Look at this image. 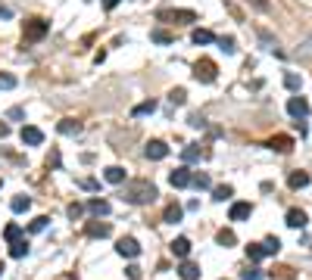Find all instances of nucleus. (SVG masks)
<instances>
[{"instance_id":"nucleus-1","label":"nucleus","mask_w":312,"mask_h":280,"mask_svg":"<svg viewBox=\"0 0 312 280\" xmlns=\"http://www.w3.org/2000/svg\"><path fill=\"white\" fill-rule=\"evenodd\" d=\"M156 196H159V190H156L153 181H128L125 190H122V199L131 202V205H147V202H153Z\"/></svg>"},{"instance_id":"nucleus-2","label":"nucleus","mask_w":312,"mask_h":280,"mask_svg":"<svg viewBox=\"0 0 312 280\" xmlns=\"http://www.w3.org/2000/svg\"><path fill=\"white\" fill-rule=\"evenodd\" d=\"M159 22H175V25H185V22H197V13L191 10H159L156 13Z\"/></svg>"},{"instance_id":"nucleus-3","label":"nucleus","mask_w":312,"mask_h":280,"mask_svg":"<svg viewBox=\"0 0 312 280\" xmlns=\"http://www.w3.org/2000/svg\"><path fill=\"white\" fill-rule=\"evenodd\" d=\"M50 31V22H44V19H28L25 22V31H22V37L28 44H34V41H41V37Z\"/></svg>"},{"instance_id":"nucleus-4","label":"nucleus","mask_w":312,"mask_h":280,"mask_svg":"<svg viewBox=\"0 0 312 280\" xmlns=\"http://www.w3.org/2000/svg\"><path fill=\"white\" fill-rule=\"evenodd\" d=\"M215 75H218V69H215V63H212V60H200V63H194V78H197V81L212 84V81H215Z\"/></svg>"},{"instance_id":"nucleus-5","label":"nucleus","mask_w":312,"mask_h":280,"mask_svg":"<svg viewBox=\"0 0 312 280\" xmlns=\"http://www.w3.org/2000/svg\"><path fill=\"white\" fill-rule=\"evenodd\" d=\"M287 112H290L293 119H306L309 116V100L306 97H290L287 100Z\"/></svg>"},{"instance_id":"nucleus-6","label":"nucleus","mask_w":312,"mask_h":280,"mask_svg":"<svg viewBox=\"0 0 312 280\" xmlns=\"http://www.w3.org/2000/svg\"><path fill=\"white\" fill-rule=\"evenodd\" d=\"M19 137H22V143H25V146H41V143H44V131H41V128H34V125H25Z\"/></svg>"},{"instance_id":"nucleus-7","label":"nucleus","mask_w":312,"mask_h":280,"mask_svg":"<svg viewBox=\"0 0 312 280\" xmlns=\"http://www.w3.org/2000/svg\"><path fill=\"white\" fill-rule=\"evenodd\" d=\"M191 181H194V175L188 172V165H181V168H175V172L169 175V184L175 187V190H181V187H191Z\"/></svg>"},{"instance_id":"nucleus-8","label":"nucleus","mask_w":312,"mask_h":280,"mask_svg":"<svg viewBox=\"0 0 312 280\" xmlns=\"http://www.w3.org/2000/svg\"><path fill=\"white\" fill-rule=\"evenodd\" d=\"M116 252H119V255H125V258H138V255H141V246H138V240H135V237H122V240H119V246H116Z\"/></svg>"},{"instance_id":"nucleus-9","label":"nucleus","mask_w":312,"mask_h":280,"mask_svg":"<svg viewBox=\"0 0 312 280\" xmlns=\"http://www.w3.org/2000/svg\"><path fill=\"white\" fill-rule=\"evenodd\" d=\"M144 156H147V159H153V162H159V159H166V156H169V146L162 143V140H150V143L144 146Z\"/></svg>"},{"instance_id":"nucleus-10","label":"nucleus","mask_w":312,"mask_h":280,"mask_svg":"<svg viewBox=\"0 0 312 280\" xmlns=\"http://www.w3.org/2000/svg\"><path fill=\"white\" fill-rule=\"evenodd\" d=\"M169 249H172V255H175V258L185 261V258L191 255V240H188V237H175V240L169 243Z\"/></svg>"},{"instance_id":"nucleus-11","label":"nucleus","mask_w":312,"mask_h":280,"mask_svg":"<svg viewBox=\"0 0 312 280\" xmlns=\"http://www.w3.org/2000/svg\"><path fill=\"white\" fill-rule=\"evenodd\" d=\"M250 215H253V205H250V202H234V205H231V212H228V218H231V221H247Z\"/></svg>"},{"instance_id":"nucleus-12","label":"nucleus","mask_w":312,"mask_h":280,"mask_svg":"<svg viewBox=\"0 0 312 280\" xmlns=\"http://www.w3.org/2000/svg\"><path fill=\"white\" fill-rule=\"evenodd\" d=\"M178 277L181 280H200V265H194V261H181V265H178Z\"/></svg>"},{"instance_id":"nucleus-13","label":"nucleus","mask_w":312,"mask_h":280,"mask_svg":"<svg viewBox=\"0 0 312 280\" xmlns=\"http://www.w3.org/2000/svg\"><path fill=\"white\" fill-rule=\"evenodd\" d=\"M306 221H309V218H306L303 209H290V212H287V228H293V231H303Z\"/></svg>"},{"instance_id":"nucleus-14","label":"nucleus","mask_w":312,"mask_h":280,"mask_svg":"<svg viewBox=\"0 0 312 280\" xmlns=\"http://www.w3.org/2000/svg\"><path fill=\"white\" fill-rule=\"evenodd\" d=\"M269 146L275 149V153H290V149H293V137L278 134V137H272V140H269Z\"/></svg>"},{"instance_id":"nucleus-15","label":"nucleus","mask_w":312,"mask_h":280,"mask_svg":"<svg viewBox=\"0 0 312 280\" xmlns=\"http://www.w3.org/2000/svg\"><path fill=\"white\" fill-rule=\"evenodd\" d=\"M84 234L103 240V237H109V224H103V221H87V224H84Z\"/></svg>"},{"instance_id":"nucleus-16","label":"nucleus","mask_w":312,"mask_h":280,"mask_svg":"<svg viewBox=\"0 0 312 280\" xmlns=\"http://www.w3.org/2000/svg\"><path fill=\"white\" fill-rule=\"evenodd\" d=\"M181 215H185V209H181L178 202H169V205H166V212H162V221H166V224H178V221H181Z\"/></svg>"},{"instance_id":"nucleus-17","label":"nucleus","mask_w":312,"mask_h":280,"mask_svg":"<svg viewBox=\"0 0 312 280\" xmlns=\"http://www.w3.org/2000/svg\"><path fill=\"white\" fill-rule=\"evenodd\" d=\"M287 187H290V190H303V187H309V175L306 172H290Z\"/></svg>"},{"instance_id":"nucleus-18","label":"nucleus","mask_w":312,"mask_h":280,"mask_svg":"<svg viewBox=\"0 0 312 280\" xmlns=\"http://www.w3.org/2000/svg\"><path fill=\"white\" fill-rule=\"evenodd\" d=\"M103 178H106L109 184H125V168H122V165H109L106 172H103Z\"/></svg>"},{"instance_id":"nucleus-19","label":"nucleus","mask_w":312,"mask_h":280,"mask_svg":"<svg viewBox=\"0 0 312 280\" xmlns=\"http://www.w3.org/2000/svg\"><path fill=\"white\" fill-rule=\"evenodd\" d=\"M87 212L97 215V218H103V215H109V202H106V199H87Z\"/></svg>"},{"instance_id":"nucleus-20","label":"nucleus","mask_w":312,"mask_h":280,"mask_svg":"<svg viewBox=\"0 0 312 280\" xmlns=\"http://www.w3.org/2000/svg\"><path fill=\"white\" fill-rule=\"evenodd\" d=\"M181 159H185V162H200V159H203V149H200L197 143H188L185 149H181Z\"/></svg>"},{"instance_id":"nucleus-21","label":"nucleus","mask_w":312,"mask_h":280,"mask_svg":"<svg viewBox=\"0 0 312 280\" xmlns=\"http://www.w3.org/2000/svg\"><path fill=\"white\" fill-rule=\"evenodd\" d=\"M191 41H194V44H212L215 34H212L209 28H194V31H191Z\"/></svg>"},{"instance_id":"nucleus-22","label":"nucleus","mask_w":312,"mask_h":280,"mask_svg":"<svg viewBox=\"0 0 312 280\" xmlns=\"http://www.w3.org/2000/svg\"><path fill=\"white\" fill-rule=\"evenodd\" d=\"M231 196H234V187H231V184L212 187V199H215V202H225V199H231Z\"/></svg>"},{"instance_id":"nucleus-23","label":"nucleus","mask_w":312,"mask_h":280,"mask_svg":"<svg viewBox=\"0 0 312 280\" xmlns=\"http://www.w3.org/2000/svg\"><path fill=\"white\" fill-rule=\"evenodd\" d=\"M57 131H60V134H78V131H81V122H75V119H63L60 125H57Z\"/></svg>"},{"instance_id":"nucleus-24","label":"nucleus","mask_w":312,"mask_h":280,"mask_svg":"<svg viewBox=\"0 0 312 280\" xmlns=\"http://www.w3.org/2000/svg\"><path fill=\"white\" fill-rule=\"evenodd\" d=\"M150 41H153V44H172L175 34L166 31V28H153V31H150Z\"/></svg>"},{"instance_id":"nucleus-25","label":"nucleus","mask_w":312,"mask_h":280,"mask_svg":"<svg viewBox=\"0 0 312 280\" xmlns=\"http://www.w3.org/2000/svg\"><path fill=\"white\" fill-rule=\"evenodd\" d=\"M215 243H218V246H234V243H237V237H234V231H228V228H222V231H218L215 234Z\"/></svg>"},{"instance_id":"nucleus-26","label":"nucleus","mask_w":312,"mask_h":280,"mask_svg":"<svg viewBox=\"0 0 312 280\" xmlns=\"http://www.w3.org/2000/svg\"><path fill=\"white\" fill-rule=\"evenodd\" d=\"M153 112H156V100H147V103H138L131 109V116H153Z\"/></svg>"},{"instance_id":"nucleus-27","label":"nucleus","mask_w":312,"mask_h":280,"mask_svg":"<svg viewBox=\"0 0 312 280\" xmlns=\"http://www.w3.org/2000/svg\"><path fill=\"white\" fill-rule=\"evenodd\" d=\"M19 237H22V228H19V224H7V231H4V240L10 243V246H13V243H19Z\"/></svg>"},{"instance_id":"nucleus-28","label":"nucleus","mask_w":312,"mask_h":280,"mask_svg":"<svg viewBox=\"0 0 312 280\" xmlns=\"http://www.w3.org/2000/svg\"><path fill=\"white\" fill-rule=\"evenodd\" d=\"M247 258H250V261H262V258H265L262 243H250V246H247Z\"/></svg>"},{"instance_id":"nucleus-29","label":"nucleus","mask_w":312,"mask_h":280,"mask_svg":"<svg viewBox=\"0 0 312 280\" xmlns=\"http://www.w3.org/2000/svg\"><path fill=\"white\" fill-rule=\"evenodd\" d=\"M10 209H13V212H28V209H31V199H28V196H13Z\"/></svg>"},{"instance_id":"nucleus-30","label":"nucleus","mask_w":312,"mask_h":280,"mask_svg":"<svg viewBox=\"0 0 312 280\" xmlns=\"http://www.w3.org/2000/svg\"><path fill=\"white\" fill-rule=\"evenodd\" d=\"M10 255H13V258H25V255H28V243H25V240L13 243V246H10Z\"/></svg>"},{"instance_id":"nucleus-31","label":"nucleus","mask_w":312,"mask_h":280,"mask_svg":"<svg viewBox=\"0 0 312 280\" xmlns=\"http://www.w3.org/2000/svg\"><path fill=\"white\" fill-rule=\"evenodd\" d=\"M169 100H172V106H185V100H188V90H185V87H175V90L169 93Z\"/></svg>"},{"instance_id":"nucleus-32","label":"nucleus","mask_w":312,"mask_h":280,"mask_svg":"<svg viewBox=\"0 0 312 280\" xmlns=\"http://www.w3.org/2000/svg\"><path fill=\"white\" fill-rule=\"evenodd\" d=\"M262 249H265V255H278V249H281V240H278V237H269V240L262 243Z\"/></svg>"},{"instance_id":"nucleus-33","label":"nucleus","mask_w":312,"mask_h":280,"mask_svg":"<svg viewBox=\"0 0 312 280\" xmlns=\"http://www.w3.org/2000/svg\"><path fill=\"white\" fill-rule=\"evenodd\" d=\"M284 84H287V90H300V84H303V78H300V75H297V72H287V75H284Z\"/></svg>"},{"instance_id":"nucleus-34","label":"nucleus","mask_w":312,"mask_h":280,"mask_svg":"<svg viewBox=\"0 0 312 280\" xmlns=\"http://www.w3.org/2000/svg\"><path fill=\"white\" fill-rule=\"evenodd\" d=\"M47 221H50V218H44V215H41V218H34V221L28 224V234H41V231L47 228Z\"/></svg>"},{"instance_id":"nucleus-35","label":"nucleus","mask_w":312,"mask_h":280,"mask_svg":"<svg viewBox=\"0 0 312 280\" xmlns=\"http://www.w3.org/2000/svg\"><path fill=\"white\" fill-rule=\"evenodd\" d=\"M191 187H197V190H209V175H194Z\"/></svg>"},{"instance_id":"nucleus-36","label":"nucleus","mask_w":312,"mask_h":280,"mask_svg":"<svg viewBox=\"0 0 312 280\" xmlns=\"http://www.w3.org/2000/svg\"><path fill=\"white\" fill-rule=\"evenodd\" d=\"M218 47H222L225 53H234V50H237V44H234V37H231V34H228V37H218Z\"/></svg>"},{"instance_id":"nucleus-37","label":"nucleus","mask_w":312,"mask_h":280,"mask_svg":"<svg viewBox=\"0 0 312 280\" xmlns=\"http://www.w3.org/2000/svg\"><path fill=\"white\" fill-rule=\"evenodd\" d=\"M66 212H69V218H72V221H75V218H81V215H84V205H78V202H72V205H69Z\"/></svg>"},{"instance_id":"nucleus-38","label":"nucleus","mask_w":312,"mask_h":280,"mask_svg":"<svg viewBox=\"0 0 312 280\" xmlns=\"http://www.w3.org/2000/svg\"><path fill=\"white\" fill-rule=\"evenodd\" d=\"M241 277L244 280H262V271L259 268H247V271H241Z\"/></svg>"},{"instance_id":"nucleus-39","label":"nucleus","mask_w":312,"mask_h":280,"mask_svg":"<svg viewBox=\"0 0 312 280\" xmlns=\"http://www.w3.org/2000/svg\"><path fill=\"white\" fill-rule=\"evenodd\" d=\"M188 122H191L194 128H206V119L200 116V112H191V119H188Z\"/></svg>"},{"instance_id":"nucleus-40","label":"nucleus","mask_w":312,"mask_h":280,"mask_svg":"<svg viewBox=\"0 0 312 280\" xmlns=\"http://www.w3.org/2000/svg\"><path fill=\"white\" fill-rule=\"evenodd\" d=\"M22 116H25V112H22V109H19V106H13V109H10V112H7V119H13V122H19V119H22Z\"/></svg>"},{"instance_id":"nucleus-41","label":"nucleus","mask_w":312,"mask_h":280,"mask_svg":"<svg viewBox=\"0 0 312 280\" xmlns=\"http://www.w3.org/2000/svg\"><path fill=\"white\" fill-rule=\"evenodd\" d=\"M13 84H16L13 75H0V87H13Z\"/></svg>"},{"instance_id":"nucleus-42","label":"nucleus","mask_w":312,"mask_h":280,"mask_svg":"<svg viewBox=\"0 0 312 280\" xmlns=\"http://www.w3.org/2000/svg\"><path fill=\"white\" fill-rule=\"evenodd\" d=\"M47 165H53V168H60V153H57V149H53V153L47 156Z\"/></svg>"},{"instance_id":"nucleus-43","label":"nucleus","mask_w":312,"mask_h":280,"mask_svg":"<svg viewBox=\"0 0 312 280\" xmlns=\"http://www.w3.org/2000/svg\"><path fill=\"white\" fill-rule=\"evenodd\" d=\"M250 4H253L256 10H262V13H269V0H250Z\"/></svg>"},{"instance_id":"nucleus-44","label":"nucleus","mask_w":312,"mask_h":280,"mask_svg":"<svg viewBox=\"0 0 312 280\" xmlns=\"http://www.w3.org/2000/svg\"><path fill=\"white\" fill-rule=\"evenodd\" d=\"M81 187H84V190H94V187H97V181H91V178H84V181H81Z\"/></svg>"},{"instance_id":"nucleus-45","label":"nucleus","mask_w":312,"mask_h":280,"mask_svg":"<svg viewBox=\"0 0 312 280\" xmlns=\"http://www.w3.org/2000/svg\"><path fill=\"white\" fill-rule=\"evenodd\" d=\"M0 19H13V10L10 7H0Z\"/></svg>"},{"instance_id":"nucleus-46","label":"nucleus","mask_w":312,"mask_h":280,"mask_svg":"<svg viewBox=\"0 0 312 280\" xmlns=\"http://www.w3.org/2000/svg\"><path fill=\"white\" fill-rule=\"evenodd\" d=\"M103 7H106V10H116V7H119V0H103Z\"/></svg>"},{"instance_id":"nucleus-47","label":"nucleus","mask_w":312,"mask_h":280,"mask_svg":"<svg viewBox=\"0 0 312 280\" xmlns=\"http://www.w3.org/2000/svg\"><path fill=\"white\" fill-rule=\"evenodd\" d=\"M7 134H10V128H7V125H0V137H7Z\"/></svg>"},{"instance_id":"nucleus-48","label":"nucleus","mask_w":312,"mask_h":280,"mask_svg":"<svg viewBox=\"0 0 312 280\" xmlns=\"http://www.w3.org/2000/svg\"><path fill=\"white\" fill-rule=\"evenodd\" d=\"M4 271H7V268H4V261H0V277H4Z\"/></svg>"},{"instance_id":"nucleus-49","label":"nucleus","mask_w":312,"mask_h":280,"mask_svg":"<svg viewBox=\"0 0 312 280\" xmlns=\"http://www.w3.org/2000/svg\"><path fill=\"white\" fill-rule=\"evenodd\" d=\"M0 187H4V181H0Z\"/></svg>"}]
</instances>
